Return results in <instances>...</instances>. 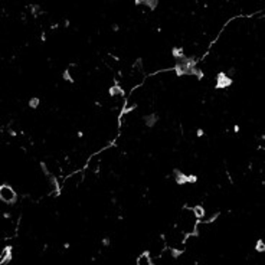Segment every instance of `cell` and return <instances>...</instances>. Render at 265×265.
<instances>
[{
	"mask_svg": "<svg viewBox=\"0 0 265 265\" xmlns=\"http://www.w3.org/2000/svg\"><path fill=\"white\" fill-rule=\"evenodd\" d=\"M173 176H174V180H176V183L179 186H183L187 183V174H185L182 170L174 169V170H173Z\"/></svg>",
	"mask_w": 265,
	"mask_h": 265,
	"instance_id": "obj_3",
	"label": "cell"
},
{
	"mask_svg": "<svg viewBox=\"0 0 265 265\" xmlns=\"http://www.w3.org/2000/svg\"><path fill=\"white\" fill-rule=\"evenodd\" d=\"M9 134H10V135H16V132H14L13 130H9Z\"/></svg>",
	"mask_w": 265,
	"mask_h": 265,
	"instance_id": "obj_24",
	"label": "cell"
},
{
	"mask_svg": "<svg viewBox=\"0 0 265 265\" xmlns=\"http://www.w3.org/2000/svg\"><path fill=\"white\" fill-rule=\"evenodd\" d=\"M198 135H199V137H202V135H203V131H202L200 128H199V130H198Z\"/></svg>",
	"mask_w": 265,
	"mask_h": 265,
	"instance_id": "obj_23",
	"label": "cell"
},
{
	"mask_svg": "<svg viewBox=\"0 0 265 265\" xmlns=\"http://www.w3.org/2000/svg\"><path fill=\"white\" fill-rule=\"evenodd\" d=\"M39 10H40V6H38V4H33L32 9H30V12H32L33 16H38V12H39Z\"/></svg>",
	"mask_w": 265,
	"mask_h": 265,
	"instance_id": "obj_18",
	"label": "cell"
},
{
	"mask_svg": "<svg viewBox=\"0 0 265 265\" xmlns=\"http://www.w3.org/2000/svg\"><path fill=\"white\" fill-rule=\"evenodd\" d=\"M102 245H104V246H108V245H110V239H108V238L102 239Z\"/></svg>",
	"mask_w": 265,
	"mask_h": 265,
	"instance_id": "obj_21",
	"label": "cell"
},
{
	"mask_svg": "<svg viewBox=\"0 0 265 265\" xmlns=\"http://www.w3.org/2000/svg\"><path fill=\"white\" fill-rule=\"evenodd\" d=\"M235 72H236V69H235V68L232 66V68H229V69H228V72H225V74L228 75V77H229V75H233Z\"/></svg>",
	"mask_w": 265,
	"mask_h": 265,
	"instance_id": "obj_20",
	"label": "cell"
},
{
	"mask_svg": "<svg viewBox=\"0 0 265 265\" xmlns=\"http://www.w3.org/2000/svg\"><path fill=\"white\" fill-rule=\"evenodd\" d=\"M48 182H49L51 187H53V189L56 190V195H59V192H61V186H59V183H58V179H56L55 176H49V177H48Z\"/></svg>",
	"mask_w": 265,
	"mask_h": 265,
	"instance_id": "obj_10",
	"label": "cell"
},
{
	"mask_svg": "<svg viewBox=\"0 0 265 265\" xmlns=\"http://www.w3.org/2000/svg\"><path fill=\"white\" fill-rule=\"evenodd\" d=\"M232 82H233V80L229 78L225 72H219V74L216 75V85H215V88H216V90L228 88V87L232 85Z\"/></svg>",
	"mask_w": 265,
	"mask_h": 265,
	"instance_id": "obj_2",
	"label": "cell"
},
{
	"mask_svg": "<svg viewBox=\"0 0 265 265\" xmlns=\"http://www.w3.org/2000/svg\"><path fill=\"white\" fill-rule=\"evenodd\" d=\"M172 55L176 61H179V59H182L183 56H186L185 52H183V48H177V46H174L172 49Z\"/></svg>",
	"mask_w": 265,
	"mask_h": 265,
	"instance_id": "obj_9",
	"label": "cell"
},
{
	"mask_svg": "<svg viewBox=\"0 0 265 265\" xmlns=\"http://www.w3.org/2000/svg\"><path fill=\"white\" fill-rule=\"evenodd\" d=\"M135 4H144L150 10H154V9L157 7L159 1H157V0H135Z\"/></svg>",
	"mask_w": 265,
	"mask_h": 265,
	"instance_id": "obj_8",
	"label": "cell"
},
{
	"mask_svg": "<svg viewBox=\"0 0 265 265\" xmlns=\"http://www.w3.org/2000/svg\"><path fill=\"white\" fill-rule=\"evenodd\" d=\"M0 199L7 203V205H13L17 200V193L13 190V187L9 185H1L0 186Z\"/></svg>",
	"mask_w": 265,
	"mask_h": 265,
	"instance_id": "obj_1",
	"label": "cell"
},
{
	"mask_svg": "<svg viewBox=\"0 0 265 265\" xmlns=\"http://www.w3.org/2000/svg\"><path fill=\"white\" fill-rule=\"evenodd\" d=\"M143 120H144V124H146L147 127H150V128H151V127H154V125H156V122L159 121V115L153 112V114L144 115V118H143Z\"/></svg>",
	"mask_w": 265,
	"mask_h": 265,
	"instance_id": "obj_6",
	"label": "cell"
},
{
	"mask_svg": "<svg viewBox=\"0 0 265 265\" xmlns=\"http://www.w3.org/2000/svg\"><path fill=\"white\" fill-rule=\"evenodd\" d=\"M40 169H42V172H43V174H45L46 177H49V176H52V174L49 173V170H48V167H46V164H45L43 161H40Z\"/></svg>",
	"mask_w": 265,
	"mask_h": 265,
	"instance_id": "obj_15",
	"label": "cell"
},
{
	"mask_svg": "<svg viewBox=\"0 0 265 265\" xmlns=\"http://www.w3.org/2000/svg\"><path fill=\"white\" fill-rule=\"evenodd\" d=\"M40 104V98H36V97H33V98H30L29 100V107L32 108V110H36Z\"/></svg>",
	"mask_w": 265,
	"mask_h": 265,
	"instance_id": "obj_11",
	"label": "cell"
},
{
	"mask_svg": "<svg viewBox=\"0 0 265 265\" xmlns=\"http://www.w3.org/2000/svg\"><path fill=\"white\" fill-rule=\"evenodd\" d=\"M219 215H221V212L215 213V215H213L212 218H211V219H208V221H206V222H205V223H212V222H215V221H216V219H218V218H219Z\"/></svg>",
	"mask_w": 265,
	"mask_h": 265,
	"instance_id": "obj_19",
	"label": "cell"
},
{
	"mask_svg": "<svg viewBox=\"0 0 265 265\" xmlns=\"http://www.w3.org/2000/svg\"><path fill=\"white\" fill-rule=\"evenodd\" d=\"M132 68H137V69L143 71V59H141V58H138V59L135 61V64L132 65Z\"/></svg>",
	"mask_w": 265,
	"mask_h": 265,
	"instance_id": "obj_16",
	"label": "cell"
},
{
	"mask_svg": "<svg viewBox=\"0 0 265 265\" xmlns=\"http://www.w3.org/2000/svg\"><path fill=\"white\" fill-rule=\"evenodd\" d=\"M255 251H258V252L265 251V244L262 239H258V241H256V244H255Z\"/></svg>",
	"mask_w": 265,
	"mask_h": 265,
	"instance_id": "obj_12",
	"label": "cell"
},
{
	"mask_svg": "<svg viewBox=\"0 0 265 265\" xmlns=\"http://www.w3.org/2000/svg\"><path fill=\"white\" fill-rule=\"evenodd\" d=\"M196 182H198L196 174H187V183H196Z\"/></svg>",
	"mask_w": 265,
	"mask_h": 265,
	"instance_id": "obj_17",
	"label": "cell"
},
{
	"mask_svg": "<svg viewBox=\"0 0 265 265\" xmlns=\"http://www.w3.org/2000/svg\"><path fill=\"white\" fill-rule=\"evenodd\" d=\"M111 27H112V32H117V30H118V29H120L117 23H114V25H112V26H111Z\"/></svg>",
	"mask_w": 265,
	"mask_h": 265,
	"instance_id": "obj_22",
	"label": "cell"
},
{
	"mask_svg": "<svg viewBox=\"0 0 265 265\" xmlns=\"http://www.w3.org/2000/svg\"><path fill=\"white\" fill-rule=\"evenodd\" d=\"M12 249H13V246H6V248H4V251H3V255H1V261H0V264H1V265L9 264V262L12 261V258H13Z\"/></svg>",
	"mask_w": 265,
	"mask_h": 265,
	"instance_id": "obj_4",
	"label": "cell"
},
{
	"mask_svg": "<svg viewBox=\"0 0 265 265\" xmlns=\"http://www.w3.org/2000/svg\"><path fill=\"white\" fill-rule=\"evenodd\" d=\"M108 94H110V97H115V95H121V97H124V95H125V91L120 87L118 82H117V80H115V81H114V87H110Z\"/></svg>",
	"mask_w": 265,
	"mask_h": 265,
	"instance_id": "obj_5",
	"label": "cell"
},
{
	"mask_svg": "<svg viewBox=\"0 0 265 265\" xmlns=\"http://www.w3.org/2000/svg\"><path fill=\"white\" fill-rule=\"evenodd\" d=\"M62 77H64V80L65 81H68V82H71V84H74V82H75V81L72 80V78H71V74H69V69H65V71H64V75H62Z\"/></svg>",
	"mask_w": 265,
	"mask_h": 265,
	"instance_id": "obj_14",
	"label": "cell"
},
{
	"mask_svg": "<svg viewBox=\"0 0 265 265\" xmlns=\"http://www.w3.org/2000/svg\"><path fill=\"white\" fill-rule=\"evenodd\" d=\"M170 252H172V258L173 259H177L183 252H185V249H176V248H170Z\"/></svg>",
	"mask_w": 265,
	"mask_h": 265,
	"instance_id": "obj_13",
	"label": "cell"
},
{
	"mask_svg": "<svg viewBox=\"0 0 265 265\" xmlns=\"http://www.w3.org/2000/svg\"><path fill=\"white\" fill-rule=\"evenodd\" d=\"M185 209H190V208H189V206L186 205ZM190 211L195 213V216H196L198 219H202V218L205 216V209H203V206H202V205H196V206H193V208H192Z\"/></svg>",
	"mask_w": 265,
	"mask_h": 265,
	"instance_id": "obj_7",
	"label": "cell"
}]
</instances>
